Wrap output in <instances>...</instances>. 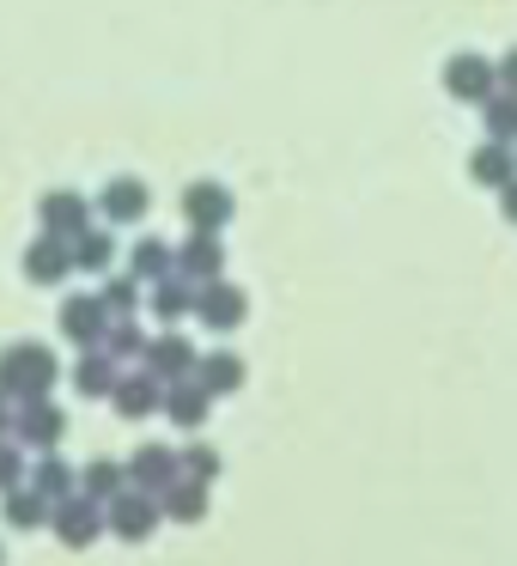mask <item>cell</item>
I'll return each instance as SVG.
<instances>
[{"label": "cell", "instance_id": "obj_1", "mask_svg": "<svg viewBox=\"0 0 517 566\" xmlns=\"http://www.w3.org/2000/svg\"><path fill=\"white\" fill-rule=\"evenodd\" d=\"M55 384V359L50 347H13V354L0 359V390H13V396H31L38 402L43 390Z\"/></svg>", "mask_w": 517, "mask_h": 566}, {"label": "cell", "instance_id": "obj_2", "mask_svg": "<svg viewBox=\"0 0 517 566\" xmlns=\"http://www.w3.org/2000/svg\"><path fill=\"white\" fill-rule=\"evenodd\" d=\"M444 92H451L456 104H487L493 92H499V74H493V62L487 55H451L444 62Z\"/></svg>", "mask_w": 517, "mask_h": 566}, {"label": "cell", "instance_id": "obj_3", "mask_svg": "<svg viewBox=\"0 0 517 566\" xmlns=\"http://www.w3.org/2000/svg\"><path fill=\"white\" fill-rule=\"evenodd\" d=\"M147 208H152V189L140 184V177H110V184L98 189V213L110 226H135V220H147Z\"/></svg>", "mask_w": 517, "mask_h": 566}, {"label": "cell", "instance_id": "obj_4", "mask_svg": "<svg viewBox=\"0 0 517 566\" xmlns=\"http://www.w3.org/2000/svg\"><path fill=\"white\" fill-rule=\"evenodd\" d=\"M92 226V201L80 189H50L43 196V232L50 238H80Z\"/></svg>", "mask_w": 517, "mask_h": 566}, {"label": "cell", "instance_id": "obj_5", "mask_svg": "<svg viewBox=\"0 0 517 566\" xmlns=\"http://www.w3.org/2000/svg\"><path fill=\"white\" fill-rule=\"evenodd\" d=\"M183 213L196 232H220L225 220H232V189L225 184H189L183 189Z\"/></svg>", "mask_w": 517, "mask_h": 566}, {"label": "cell", "instance_id": "obj_6", "mask_svg": "<svg viewBox=\"0 0 517 566\" xmlns=\"http://www.w3.org/2000/svg\"><path fill=\"white\" fill-rule=\"evenodd\" d=\"M196 317L208 329H232V323H244V293L225 281H196Z\"/></svg>", "mask_w": 517, "mask_h": 566}, {"label": "cell", "instance_id": "obj_7", "mask_svg": "<svg viewBox=\"0 0 517 566\" xmlns=\"http://www.w3.org/2000/svg\"><path fill=\"white\" fill-rule=\"evenodd\" d=\"M62 329L74 335L80 347H92L104 329H110V311H104V298H98V293H80V298H67V305H62Z\"/></svg>", "mask_w": 517, "mask_h": 566}, {"label": "cell", "instance_id": "obj_8", "mask_svg": "<svg viewBox=\"0 0 517 566\" xmlns=\"http://www.w3.org/2000/svg\"><path fill=\"white\" fill-rule=\"evenodd\" d=\"M468 177H475L481 189H493V196H499V189L517 177V153H511V147H499V140H487V147L468 153Z\"/></svg>", "mask_w": 517, "mask_h": 566}, {"label": "cell", "instance_id": "obj_9", "mask_svg": "<svg viewBox=\"0 0 517 566\" xmlns=\"http://www.w3.org/2000/svg\"><path fill=\"white\" fill-rule=\"evenodd\" d=\"M67 269H74V250H67V238H50V232H43L38 244L25 250V274H31L38 286H55Z\"/></svg>", "mask_w": 517, "mask_h": 566}, {"label": "cell", "instance_id": "obj_10", "mask_svg": "<svg viewBox=\"0 0 517 566\" xmlns=\"http://www.w3.org/2000/svg\"><path fill=\"white\" fill-rule=\"evenodd\" d=\"M177 269H183L189 281H220V269H225L220 238H213V232H196L183 250H177Z\"/></svg>", "mask_w": 517, "mask_h": 566}, {"label": "cell", "instance_id": "obj_11", "mask_svg": "<svg viewBox=\"0 0 517 566\" xmlns=\"http://www.w3.org/2000/svg\"><path fill=\"white\" fill-rule=\"evenodd\" d=\"M481 128H487V140H499V147H517V98L511 92H493V98L481 104Z\"/></svg>", "mask_w": 517, "mask_h": 566}, {"label": "cell", "instance_id": "obj_12", "mask_svg": "<svg viewBox=\"0 0 517 566\" xmlns=\"http://www.w3.org/2000/svg\"><path fill=\"white\" fill-rule=\"evenodd\" d=\"M67 250H74V269H86V274H98V269H110V256H116V244L104 232H80V238H67Z\"/></svg>", "mask_w": 517, "mask_h": 566}, {"label": "cell", "instance_id": "obj_13", "mask_svg": "<svg viewBox=\"0 0 517 566\" xmlns=\"http://www.w3.org/2000/svg\"><path fill=\"white\" fill-rule=\"evenodd\" d=\"M152 305H159V317H183V311H196V286L159 274V281H152Z\"/></svg>", "mask_w": 517, "mask_h": 566}, {"label": "cell", "instance_id": "obj_14", "mask_svg": "<svg viewBox=\"0 0 517 566\" xmlns=\"http://www.w3.org/2000/svg\"><path fill=\"white\" fill-rule=\"evenodd\" d=\"M116 408L123 415H147V408H159V378H128V384H116Z\"/></svg>", "mask_w": 517, "mask_h": 566}, {"label": "cell", "instance_id": "obj_15", "mask_svg": "<svg viewBox=\"0 0 517 566\" xmlns=\"http://www.w3.org/2000/svg\"><path fill=\"white\" fill-rule=\"evenodd\" d=\"M25 439H31V444H55V439H62V408L31 402V415H25Z\"/></svg>", "mask_w": 517, "mask_h": 566}, {"label": "cell", "instance_id": "obj_16", "mask_svg": "<svg viewBox=\"0 0 517 566\" xmlns=\"http://www.w3.org/2000/svg\"><path fill=\"white\" fill-rule=\"evenodd\" d=\"M171 250H165L159 244V238H140V244H135V274H147V281H159V274H171Z\"/></svg>", "mask_w": 517, "mask_h": 566}, {"label": "cell", "instance_id": "obj_17", "mask_svg": "<svg viewBox=\"0 0 517 566\" xmlns=\"http://www.w3.org/2000/svg\"><path fill=\"white\" fill-rule=\"evenodd\" d=\"M135 475L147 481V488H171V475H177L171 451H140V457H135Z\"/></svg>", "mask_w": 517, "mask_h": 566}, {"label": "cell", "instance_id": "obj_18", "mask_svg": "<svg viewBox=\"0 0 517 566\" xmlns=\"http://www.w3.org/2000/svg\"><path fill=\"white\" fill-rule=\"evenodd\" d=\"M171 415L183 420V427H196V420L208 415V390H196V384H177V390H171Z\"/></svg>", "mask_w": 517, "mask_h": 566}, {"label": "cell", "instance_id": "obj_19", "mask_svg": "<svg viewBox=\"0 0 517 566\" xmlns=\"http://www.w3.org/2000/svg\"><path fill=\"white\" fill-rule=\"evenodd\" d=\"M201 378H208V390H238V378H244V366H238L232 354H213L208 366H201Z\"/></svg>", "mask_w": 517, "mask_h": 566}, {"label": "cell", "instance_id": "obj_20", "mask_svg": "<svg viewBox=\"0 0 517 566\" xmlns=\"http://www.w3.org/2000/svg\"><path fill=\"white\" fill-rule=\"evenodd\" d=\"M80 390H86V396H110L116 390L110 359H86V366H80Z\"/></svg>", "mask_w": 517, "mask_h": 566}, {"label": "cell", "instance_id": "obj_21", "mask_svg": "<svg viewBox=\"0 0 517 566\" xmlns=\"http://www.w3.org/2000/svg\"><path fill=\"white\" fill-rule=\"evenodd\" d=\"M116 530H123V536H147V530H152V505L123 500V505H116Z\"/></svg>", "mask_w": 517, "mask_h": 566}, {"label": "cell", "instance_id": "obj_22", "mask_svg": "<svg viewBox=\"0 0 517 566\" xmlns=\"http://www.w3.org/2000/svg\"><path fill=\"white\" fill-rule=\"evenodd\" d=\"M92 530H98V512H92V505H67L62 512V536L67 542H92Z\"/></svg>", "mask_w": 517, "mask_h": 566}, {"label": "cell", "instance_id": "obj_23", "mask_svg": "<svg viewBox=\"0 0 517 566\" xmlns=\"http://www.w3.org/2000/svg\"><path fill=\"white\" fill-rule=\"evenodd\" d=\"M135 281H128V274H116L110 286H104V311H135Z\"/></svg>", "mask_w": 517, "mask_h": 566}, {"label": "cell", "instance_id": "obj_24", "mask_svg": "<svg viewBox=\"0 0 517 566\" xmlns=\"http://www.w3.org/2000/svg\"><path fill=\"white\" fill-rule=\"evenodd\" d=\"M152 366H159V371H183V366H196V359H189L183 342H159V347H152Z\"/></svg>", "mask_w": 517, "mask_h": 566}, {"label": "cell", "instance_id": "obj_25", "mask_svg": "<svg viewBox=\"0 0 517 566\" xmlns=\"http://www.w3.org/2000/svg\"><path fill=\"white\" fill-rule=\"evenodd\" d=\"M110 335H116V342H110V347H116V354H140V347H147V335H140V329H135V323H116V329H110Z\"/></svg>", "mask_w": 517, "mask_h": 566}, {"label": "cell", "instance_id": "obj_26", "mask_svg": "<svg viewBox=\"0 0 517 566\" xmlns=\"http://www.w3.org/2000/svg\"><path fill=\"white\" fill-rule=\"evenodd\" d=\"M86 481H92V493H116V481H123V469H116V463H98Z\"/></svg>", "mask_w": 517, "mask_h": 566}, {"label": "cell", "instance_id": "obj_27", "mask_svg": "<svg viewBox=\"0 0 517 566\" xmlns=\"http://www.w3.org/2000/svg\"><path fill=\"white\" fill-rule=\"evenodd\" d=\"M38 488H43V493H62V488H67V469H62V463H43V469H38Z\"/></svg>", "mask_w": 517, "mask_h": 566}, {"label": "cell", "instance_id": "obj_28", "mask_svg": "<svg viewBox=\"0 0 517 566\" xmlns=\"http://www.w3.org/2000/svg\"><path fill=\"white\" fill-rule=\"evenodd\" d=\"M493 74H499V92H511V98H517V50L505 55V62H493Z\"/></svg>", "mask_w": 517, "mask_h": 566}, {"label": "cell", "instance_id": "obj_29", "mask_svg": "<svg viewBox=\"0 0 517 566\" xmlns=\"http://www.w3.org/2000/svg\"><path fill=\"white\" fill-rule=\"evenodd\" d=\"M177 517H201V488H183V493H177Z\"/></svg>", "mask_w": 517, "mask_h": 566}, {"label": "cell", "instance_id": "obj_30", "mask_svg": "<svg viewBox=\"0 0 517 566\" xmlns=\"http://www.w3.org/2000/svg\"><path fill=\"white\" fill-rule=\"evenodd\" d=\"M499 213H505V220H511V226H517V177H511V184H505V189H499Z\"/></svg>", "mask_w": 517, "mask_h": 566}, {"label": "cell", "instance_id": "obj_31", "mask_svg": "<svg viewBox=\"0 0 517 566\" xmlns=\"http://www.w3.org/2000/svg\"><path fill=\"white\" fill-rule=\"evenodd\" d=\"M183 463H189V469H196V475H213V451H189V457H183Z\"/></svg>", "mask_w": 517, "mask_h": 566}, {"label": "cell", "instance_id": "obj_32", "mask_svg": "<svg viewBox=\"0 0 517 566\" xmlns=\"http://www.w3.org/2000/svg\"><path fill=\"white\" fill-rule=\"evenodd\" d=\"M13 475H19V457H13V451H0V481L13 488Z\"/></svg>", "mask_w": 517, "mask_h": 566}, {"label": "cell", "instance_id": "obj_33", "mask_svg": "<svg viewBox=\"0 0 517 566\" xmlns=\"http://www.w3.org/2000/svg\"><path fill=\"white\" fill-rule=\"evenodd\" d=\"M0 432H7V402H0Z\"/></svg>", "mask_w": 517, "mask_h": 566}, {"label": "cell", "instance_id": "obj_34", "mask_svg": "<svg viewBox=\"0 0 517 566\" xmlns=\"http://www.w3.org/2000/svg\"><path fill=\"white\" fill-rule=\"evenodd\" d=\"M511 153H517V147H511Z\"/></svg>", "mask_w": 517, "mask_h": 566}]
</instances>
